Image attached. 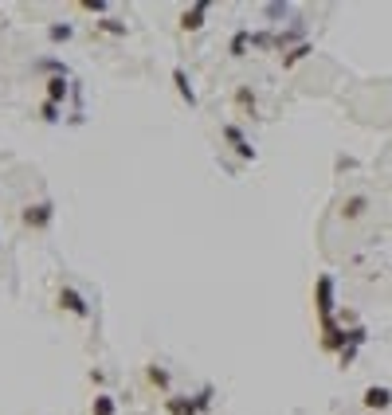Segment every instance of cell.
Listing matches in <instances>:
<instances>
[{
	"mask_svg": "<svg viewBox=\"0 0 392 415\" xmlns=\"http://www.w3.org/2000/svg\"><path fill=\"white\" fill-rule=\"evenodd\" d=\"M365 212H369V196H349V200H345V208H342L345 220H361Z\"/></svg>",
	"mask_w": 392,
	"mask_h": 415,
	"instance_id": "cell-13",
	"label": "cell"
},
{
	"mask_svg": "<svg viewBox=\"0 0 392 415\" xmlns=\"http://www.w3.org/2000/svg\"><path fill=\"white\" fill-rule=\"evenodd\" d=\"M165 412L169 415H200L193 396H165Z\"/></svg>",
	"mask_w": 392,
	"mask_h": 415,
	"instance_id": "cell-9",
	"label": "cell"
},
{
	"mask_svg": "<svg viewBox=\"0 0 392 415\" xmlns=\"http://www.w3.org/2000/svg\"><path fill=\"white\" fill-rule=\"evenodd\" d=\"M212 396H216V392H212V388H208V384H204V388L196 392L193 400H196V407H200V412H208V407H212Z\"/></svg>",
	"mask_w": 392,
	"mask_h": 415,
	"instance_id": "cell-22",
	"label": "cell"
},
{
	"mask_svg": "<svg viewBox=\"0 0 392 415\" xmlns=\"http://www.w3.org/2000/svg\"><path fill=\"white\" fill-rule=\"evenodd\" d=\"M173 86H177V94L188 102V110L196 106V90H193V83H188V71L184 67H173Z\"/></svg>",
	"mask_w": 392,
	"mask_h": 415,
	"instance_id": "cell-10",
	"label": "cell"
},
{
	"mask_svg": "<svg viewBox=\"0 0 392 415\" xmlns=\"http://www.w3.org/2000/svg\"><path fill=\"white\" fill-rule=\"evenodd\" d=\"M67 79H71V74H48V79H43V90H48V102H55V106H59L63 98L71 94V83H67Z\"/></svg>",
	"mask_w": 392,
	"mask_h": 415,
	"instance_id": "cell-8",
	"label": "cell"
},
{
	"mask_svg": "<svg viewBox=\"0 0 392 415\" xmlns=\"http://www.w3.org/2000/svg\"><path fill=\"white\" fill-rule=\"evenodd\" d=\"M20 220H24V227H32V232H43V227H51V220H55V204H51V200L28 204L24 212H20Z\"/></svg>",
	"mask_w": 392,
	"mask_h": 415,
	"instance_id": "cell-2",
	"label": "cell"
},
{
	"mask_svg": "<svg viewBox=\"0 0 392 415\" xmlns=\"http://www.w3.org/2000/svg\"><path fill=\"white\" fill-rule=\"evenodd\" d=\"M208 8H212V0H196L193 8H184V12H181L177 28H181V32H200V28H204V12H208Z\"/></svg>",
	"mask_w": 392,
	"mask_h": 415,
	"instance_id": "cell-7",
	"label": "cell"
},
{
	"mask_svg": "<svg viewBox=\"0 0 392 415\" xmlns=\"http://www.w3.org/2000/svg\"><path fill=\"white\" fill-rule=\"evenodd\" d=\"M333 305H337V298H333V274H318V282H314V310H318V321L333 318Z\"/></svg>",
	"mask_w": 392,
	"mask_h": 415,
	"instance_id": "cell-1",
	"label": "cell"
},
{
	"mask_svg": "<svg viewBox=\"0 0 392 415\" xmlns=\"http://www.w3.org/2000/svg\"><path fill=\"white\" fill-rule=\"evenodd\" d=\"M220 134H224V141L235 149V157H239V161H255V145L247 141V134H244V130H239L235 122H224V125H220Z\"/></svg>",
	"mask_w": 392,
	"mask_h": 415,
	"instance_id": "cell-3",
	"label": "cell"
},
{
	"mask_svg": "<svg viewBox=\"0 0 392 415\" xmlns=\"http://www.w3.org/2000/svg\"><path fill=\"white\" fill-rule=\"evenodd\" d=\"M247 48H251V32H235V36H232V43H228V51H232L235 59H244V55H247Z\"/></svg>",
	"mask_w": 392,
	"mask_h": 415,
	"instance_id": "cell-17",
	"label": "cell"
},
{
	"mask_svg": "<svg viewBox=\"0 0 392 415\" xmlns=\"http://www.w3.org/2000/svg\"><path fill=\"white\" fill-rule=\"evenodd\" d=\"M286 12H291L286 0H271V4H263V16H267L271 24H279V16H286Z\"/></svg>",
	"mask_w": 392,
	"mask_h": 415,
	"instance_id": "cell-19",
	"label": "cell"
},
{
	"mask_svg": "<svg viewBox=\"0 0 392 415\" xmlns=\"http://www.w3.org/2000/svg\"><path fill=\"white\" fill-rule=\"evenodd\" d=\"M71 36H75L71 24H51V28H48V39H51V43H67Z\"/></svg>",
	"mask_w": 392,
	"mask_h": 415,
	"instance_id": "cell-20",
	"label": "cell"
},
{
	"mask_svg": "<svg viewBox=\"0 0 392 415\" xmlns=\"http://www.w3.org/2000/svg\"><path fill=\"white\" fill-rule=\"evenodd\" d=\"M39 118H43V122H59V106H55V102H43V106H39Z\"/></svg>",
	"mask_w": 392,
	"mask_h": 415,
	"instance_id": "cell-23",
	"label": "cell"
},
{
	"mask_svg": "<svg viewBox=\"0 0 392 415\" xmlns=\"http://www.w3.org/2000/svg\"><path fill=\"white\" fill-rule=\"evenodd\" d=\"M349 345V330H342L337 321H322V353H337L342 356V349Z\"/></svg>",
	"mask_w": 392,
	"mask_h": 415,
	"instance_id": "cell-4",
	"label": "cell"
},
{
	"mask_svg": "<svg viewBox=\"0 0 392 415\" xmlns=\"http://www.w3.org/2000/svg\"><path fill=\"white\" fill-rule=\"evenodd\" d=\"M361 400H365L369 415H380V412H389V407H392V392L384 388V384H369Z\"/></svg>",
	"mask_w": 392,
	"mask_h": 415,
	"instance_id": "cell-6",
	"label": "cell"
},
{
	"mask_svg": "<svg viewBox=\"0 0 392 415\" xmlns=\"http://www.w3.org/2000/svg\"><path fill=\"white\" fill-rule=\"evenodd\" d=\"M90 415H118V403H114V396L98 392V396H95V403H90Z\"/></svg>",
	"mask_w": 392,
	"mask_h": 415,
	"instance_id": "cell-15",
	"label": "cell"
},
{
	"mask_svg": "<svg viewBox=\"0 0 392 415\" xmlns=\"http://www.w3.org/2000/svg\"><path fill=\"white\" fill-rule=\"evenodd\" d=\"M361 345H365V330H361V325H353V330H349V345L342 349V356H337V361H342V365H353V356H357V349H361Z\"/></svg>",
	"mask_w": 392,
	"mask_h": 415,
	"instance_id": "cell-11",
	"label": "cell"
},
{
	"mask_svg": "<svg viewBox=\"0 0 392 415\" xmlns=\"http://www.w3.org/2000/svg\"><path fill=\"white\" fill-rule=\"evenodd\" d=\"M95 28H98V32H106V36H118V39L130 32V28H126V20H118V16H102V20H95Z\"/></svg>",
	"mask_w": 392,
	"mask_h": 415,
	"instance_id": "cell-14",
	"label": "cell"
},
{
	"mask_svg": "<svg viewBox=\"0 0 392 415\" xmlns=\"http://www.w3.org/2000/svg\"><path fill=\"white\" fill-rule=\"evenodd\" d=\"M235 106H244L247 114H255V106H259L255 90H251V86H239V90H235Z\"/></svg>",
	"mask_w": 392,
	"mask_h": 415,
	"instance_id": "cell-18",
	"label": "cell"
},
{
	"mask_svg": "<svg viewBox=\"0 0 392 415\" xmlns=\"http://www.w3.org/2000/svg\"><path fill=\"white\" fill-rule=\"evenodd\" d=\"M146 380H149V384H153V388L169 392V372H165V368H161V365H149V368H146Z\"/></svg>",
	"mask_w": 392,
	"mask_h": 415,
	"instance_id": "cell-16",
	"label": "cell"
},
{
	"mask_svg": "<svg viewBox=\"0 0 392 415\" xmlns=\"http://www.w3.org/2000/svg\"><path fill=\"white\" fill-rule=\"evenodd\" d=\"M59 310H67V314H75V318H90V305H86V298L75 286H59Z\"/></svg>",
	"mask_w": 392,
	"mask_h": 415,
	"instance_id": "cell-5",
	"label": "cell"
},
{
	"mask_svg": "<svg viewBox=\"0 0 392 415\" xmlns=\"http://www.w3.org/2000/svg\"><path fill=\"white\" fill-rule=\"evenodd\" d=\"M79 8H83V12H90V16H106V8H110V4H106V0H79Z\"/></svg>",
	"mask_w": 392,
	"mask_h": 415,
	"instance_id": "cell-21",
	"label": "cell"
},
{
	"mask_svg": "<svg viewBox=\"0 0 392 415\" xmlns=\"http://www.w3.org/2000/svg\"><path fill=\"white\" fill-rule=\"evenodd\" d=\"M310 55H314V43L306 39V43H298V48H291L286 55H282V71H291V67H298V63H302V59H310Z\"/></svg>",
	"mask_w": 392,
	"mask_h": 415,
	"instance_id": "cell-12",
	"label": "cell"
}]
</instances>
